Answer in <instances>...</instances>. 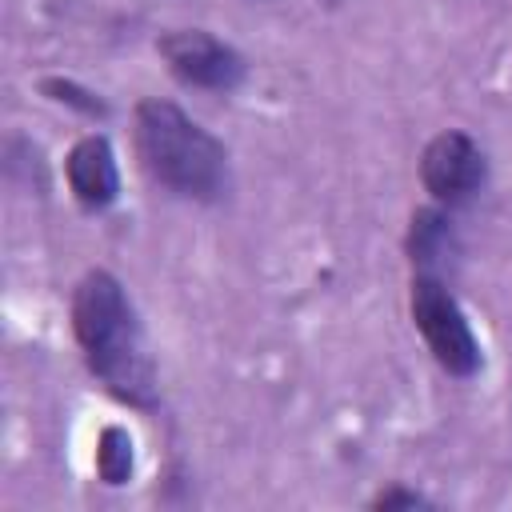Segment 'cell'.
I'll return each instance as SVG.
<instances>
[{
    "instance_id": "cell-1",
    "label": "cell",
    "mask_w": 512,
    "mask_h": 512,
    "mask_svg": "<svg viewBox=\"0 0 512 512\" xmlns=\"http://www.w3.org/2000/svg\"><path fill=\"white\" fill-rule=\"evenodd\" d=\"M72 336L84 352L88 372L104 392L128 408H156V364L144 344V328L124 284L108 268L80 276L72 292Z\"/></svg>"
},
{
    "instance_id": "cell-2",
    "label": "cell",
    "mask_w": 512,
    "mask_h": 512,
    "mask_svg": "<svg viewBox=\"0 0 512 512\" xmlns=\"http://www.w3.org/2000/svg\"><path fill=\"white\" fill-rule=\"evenodd\" d=\"M132 144L152 184L184 200H220L228 188V148L180 104L148 96L132 112Z\"/></svg>"
},
{
    "instance_id": "cell-3",
    "label": "cell",
    "mask_w": 512,
    "mask_h": 512,
    "mask_svg": "<svg viewBox=\"0 0 512 512\" xmlns=\"http://www.w3.org/2000/svg\"><path fill=\"white\" fill-rule=\"evenodd\" d=\"M408 308H412V324L424 336L432 360L456 376L468 380L480 372L484 356H480V340L460 308V300L448 292V284L432 272H416L412 276V292H408Z\"/></svg>"
},
{
    "instance_id": "cell-4",
    "label": "cell",
    "mask_w": 512,
    "mask_h": 512,
    "mask_svg": "<svg viewBox=\"0 0 512 512\" xmlns=\"http://www.w3.org/2000/svg\"><path fill=\"white\" fill-rule=\"evenodd\" d=\"M156 52L184 88L232 92L244 80V56L204 28H172L156 40Z\"/></svg>"
},
{
    "instance_id": "cell-5",
    "label": "cell",
    "mask_w": 512,
    "mask_h": 512,
    "mask_svg": "<svg viewBox=\"0 0 512 512\" xmlns=\"http://www.w3.org/2000/svg\"><path fill=\"white\" fill-rule=\"evenodd\" d=\"M488 180V164L480 144L460 132V128H444L436 132L424 152H420V184L432 196V204L440 208H456L468 196H476Z\"/></svg>"
},
{
    "instance_id": "cell-6",
    "label": "cell",
    "mask_w": 512,
    "mask_h": 512,
    "mask_svg": "<svg viewBox=\"0 0 512 512\" xmlns=\"http://www.w3.org/2000/svg\"><path fill=\"white\" fill-rule=\"evenodd\" d=\"M64 176H68V192L76 196L80 208L100 212L120 196V168H116V152L112 140L104 132H88L68 148L64 160Z\"/></svg>"
},
{
    "instance_id": "cell-7",
    "label": "cell",
    "mask_w": 512,
    "mask_h": 512,
    "mask_svg": "<svg viewBox=\"0 0 512 512\" xmlns=\"http://www.w3.org/2000/svg\"><path fill=\"white\" fill-rule=\"evenodd\" d=\"M452 248V220L444 216L440 204L416 208L408 220V236H404V252L416 264V272H432V264H440V256Z\"/></svg>"
},
{
    "instance_id": "cell-8",
    "label": "cell",
    "mask_w": 512,
    "mask_h": 512,
    "mask_svg": "<svg viewBox=\"0 0 512 512\" xmlns=\"http://www.w3.org/2000/svg\"><path fill=\"white\" fill-rule=\"evenodd\" d=\"M132 468H136V448H132L128 428L104 424L100 436H96V476L108 488H120V484L132 480Z\"/></svg>"
},
{
    "instance_id": "cell-9",
    "label": "cell",
    "mask_w": 512,
    "mask_h": 512,
    "mask_svg": "<svg viewBox=\"0 0 512 512\" xmlns=\"http://www.w3.org/2000/svg\"><path fill=\"white\" fill-rule=\"evenodd\" d=\"M40 92H44L52 104H64V108H72V112H80V116H88V120H104V116H108V104H104L92 88H84V84H76V80H68V76H44V80H40Z\"/></svg>"
},
{
    "instance_id": "cell-10",
    "label": "cell",
    "mask_w": 512,
    "mask_h": 512,
    "mask_svg": "<svg viewBox=\"0 0 512 512\" xmlns=\"http://www.w3.org/2000/svg\"><path fill=\"white\" fill-rule=\"evenodd\" d=\"M432 500L428 496H420L416 488H404V484H392V488H384L380 496H372V508L376 512H396V508H428Z\"/></svg>"
}]
</instances>
